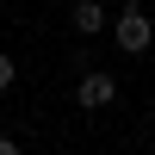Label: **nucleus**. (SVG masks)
<instances>
[{
  "label": "nucleus",
  "mask_w": 155,
  "mask_h": 155,
  "mask_svg": "<svg viewBox=\"0 0 155 155\" xmlns=\"http://www.w3.org/2000/svg\"><path fill=\"white\" fill-rule=\"evenodd\" d=\"M112 37H118V50H149V37H155V25H149V12L143 6H124L118 19H112Z\"/></svg>",
  "instance_id": "nucleus-1"
},
{
  "label": "nucleus",
  "mask_w": 155,
  "mask_h": 155,
  "mask_svg": "<svg viewBox=\"0 0 155 155\" xmlns=\"http://www.w3.org/2000/svg\"><path fill=\"white\" fill-rule=\"evenodd\" d=\"M74 99H81L87 112H99V106H112V99H118V81H112V74H81V87H74Z\"/></svg>",
  "instance_id": "nucleus-2"
},
{
  "label": "nucleus",
  "mask_w": 155,
  "mask_h": 155,
  "mask_svg": "<svg viewBox=\"0 0 155 155\" xmlns=\"http://www.w3.org/2000/svg\"><path fill=\"white\" fill-rule=\"evenodd\" d=\"M68 19H74V31H87V37H93V31H106V6H99V0H74V12H68Z\"/></svg>",
  "instance_id": "nucleus-3"
},
{
  "label": "nucleus",
  "mask_w": 155,
  "mask_h": 155,
  "mask_svg": "<svg viewBox=\"0 0 155 155\" xmlns=\"http://www.w3.org/2000/svg\"><path fill=\"white\" fill-rule=\"evenodd\" d=\"M6 87H12V56L0 50V93H6Z\"/></svg>",
  "instance_id": "nucleus-4"
}]
</instances>
